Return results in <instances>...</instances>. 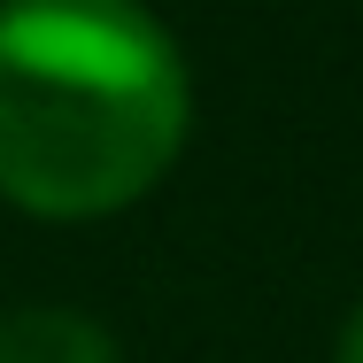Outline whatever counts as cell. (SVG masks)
<instances>
[{
    "mask_svg": "<svg viewBox=\"0 0 363 363\" xmlns=\"http://www.w3.org/2000/svg\"><path fill=\"white\" fill-rule=\"evenodd\" d=\"M194 85L178 39L140 0L0 8V194L85 224L140 201L186 147Z\"/></svg>",
    "mask_w": 363,
    "mask_h": 363,
    "instance_id": "obj_1",
    "label": "cell"
},
{
    "mask_svg": "<svg viewBox=\"0 0 363 363\" xmlns=\"http://www.w3.org/2000/svg\"><path fill=\"white\" fill-rule=\"evenodd\" d=\"M340 363H363V309L348 317V333H340Z\"/></svg>",
    "mask_w": 363,
    "mask_h": 363,
    "instance_id": "obj_3",
    "label": "cell"
},
{
    "mask_svg": "<svg viewBox=\"0 0 363 363\" xmlns=\"http://www.w3.org/2000/svg\"><path fill=\"white\" fill-rule=\"evenodd\" d=\"M0 363H116V340L77 309H0Z\"/></svg>",
    "mask_w": 363,
    "mask_h": 363,
    "instance_id": "obj_2",
    "label": "cell"
}]
</instances>
